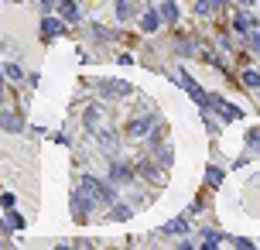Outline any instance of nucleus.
<instances>
[{
	"label": "nucleus",
	"instance_id": "nucleus-1",
	"mask_svg": "<svg viewBox=\"0 0 260 250\" xmlns=\"http://www.w3.org/2000/svg\"><path fill=\"white\" fill-rule=\"evenodd\" d=\"M82 195H89L93 202H113L116 199V192H113L110 185H103L96 178H82Z\"/></svg>",
	"mask_w": 260,
	"mask_h": 250
},
{
	"label": "nucleus",
	"instance_id": "nucleus-2",
	"mask_svg": "<svg viewBox=\"0 0 260 250\" xmlns=\"http://www.w3.org/2000/svg\"><path fill=\"white\" fill-rule=\"evenodd\" d=\"M158 18H161V21H168V24H175V21H178V7H175L171 0H165V4L158 7Z\"/></svg>",
	"mask_w": 260,
	"mask_h": 250
},
{
	"label": "nucleus",
	"instance_id": "nucleus-3",
	"mask_svg": "<svg viewBox=\"0 0 260 250\" xmlns=\"http://www.w3.org/2000/svg\"><path fill=\"white\" fill-rule=\"evenodd\" d=\"M58 31H62V24H58L55 18H45V21H41V38H55Z\"/></svg>",
	"mask_w": 260,
	"mask_h": 250
},
{
	"label": "nucleus",
	"instance_id": "nucleus-4",
	"mask_svg": "<svg viewBox=\"0 0 260 250\" xmlns=\"http://www.w3.org/2000/svg\"><path fill=\"white\" fill-rule=\"evenodd\" d=\"M0 127H4V131H21V127H24V120L14 116V113H0Z\"/></svg>",
	"mask_w": 260,
	"mask_h": 250
},
{
	"label": "nucleus",
	"instance_id": "nucleus-5",
	"mask_svg": "<svg viewBox=\"0 0 260 250\" xmlns=\"http://www.w3.org/2000/svg\"><path fill=\"white\" fill-rule=\"evenodd\" d=\"M58 11H62V18H65V21H75V18H79V11H75L72 0H58Z\"/></svg>",
	"mask_w": 260,
	"mask_h": 250
},
{
	"label": "nucleus",
	"instance_id": "nucleus-6",
	"mask_svg": "<svg viewBox=\"0 0 260 250\" xmlns=\"http://www.w3.org/2000/svg\"><path fill=\"white\" fill-rule=\"evenodd\" d=\"M158 11H148V14H144V18H141V28H144V31H158Z\"/></svg>",
	"mask_w": 260,
	"mask_h": 250
},
{
	"label": "nucleus",
	"instance_id": "nucleus-7",
	"mask_svg": "<svg viewBox=\"0 0 260 250\" xmlns=\"http://www.w3.org/2000/svg\"><path fill=\"white\" fill-rule=\"evenodd\" d=\"M110 178H116V182H130L134 175H130L127 165H113V168H110Z\"/></svg>",
	"mask_w": 260,
	"mask_h": 250
},
{
	"label": "nucleus",
	"instance_id": "nucleus-8",
	"mask_svg": "<svg viewBox=\"0 0 260 250\" xmlns=\"http://www.w3.org/2000/svg\"><path fill=\"white\" fill-rule=\"evenodd\" d=\"M216 106H219V113H223L226 120H236V116H240V110H236V106H229V103H216Z\"/></svg>",
	"mask_w": 260,
	"mask_h": 250
},
{
	"label": "nucleus",
	"instance_id": "nucleus-9",
	"mask_svg": "<svg viewBox=\"0 0 260 250\" xmlns=\"http://www.w3.org/2000/svg\"><path fill=\"white\" fill-rule=\"evenodd\" d=\"M103 93H116V96H120V93H127V82H106Z\"/></svg>",
	"mask_w": 260,
	"mask_h": 250
},
{
	"label": "nucleus",
	"instance_id": "nucleus-10",
	"mask_svg": "<svg viewBox=\"0 0 260 250\" xmlns=\"http://www.w3.org/2000/svg\"><path fill=\"white\" fill-rule=\"evenodd\" d=\"M243 82H246L250 89H260V76H257V72H246V76H243Z\"/></svg>",
	"mask_w": 260,
	"mask_h": 250
},
{
	"label": "nucleus",
	"instance_id": "nucleus-11",
	"mask_svg": "<svg viewBox=\"0 0 260 250\" xmlns=\"http://www.w3.org/2000/svg\"><path fill=\"white\" fill-rule=\"evenodd\" d=\"M7 226H11V230H21V226H24V219H21L18 212H11V216H7Z\"/></svg>",
	"mask_w": 260,
	"mask_h": 250
},
{
	"label": "nucleus",
	"instance_id": "nucleus-12",
	"mask_svg": "<svg viewBox=\"0 0 260 250\" xmlns=\"http://www.w3.org/2000/svg\"><path fill=\"white\" fill-rule=\"evenodd\" d=\"M188 226L185 223H182V219H175V223H171V226H165V233H185Z\"/></svg>",
	"mask_w": 260,
	"mask_h": 250
},
{
	"label": "nucleus",
	"instance_id": "nucleus-13",
	"mask_svg": "<svg viewBox=\"0 0 260 250\" xmlns=\"http://www.w3.org/2000/svg\"><path fill=\"white\" fill-rule=\"evenodd\" d=\"M151 127V120H137V123H134V127H130V131H134V134H144V131H148Z\"/></svg>",
	"mask_w": 260,
	"mask_h": 250
},
{
	"label": "nucleus",
	"instance_id": "nucleus-14",
	"mask_svg": "<svg viewBox=\"0 0 260 250\" xmlns=\"http://www.w3.org/2000/svg\"><path fill=\"white\" fill-rule=\"evenodd\" d=\"M0 206H4V209H11V206H14V195L4 192V195H0Z\"/></svg>",
	"mask_w": 260,
	"mask_h": 250
},
{
	"label": "nucleus",
	"instance_id": "nucleus-15",
	"mask_svg": "<svg viewBox=\"0 0 260 250\" xmlns=\"http://www.w3.org/2000/svg\"><path fill=\"white\" fill-rule=\"evenodd\" d=\"M199 11H202V14H209V11H212V0H199Z\"/></svg>",
	"mask_w": 260,
	"mask_h": 250
},
{
	"label": "nucleus",
	"instance_id": "nucleus-16",
	"mask_svg": "<svg viewBox=\"0 0 260 250\" xmlns=\"http://www.w3.org/2000/svg\"><path fill=\"white\" fill-rule=\"evenodd\" d=\"M250 45H253V52H260V35H253V38H250Z\"/></svg>",
	"mask_w": 260,
	"mask_h": 250
},
{
	"label": "nucleus",
	"instance_id": "nucleus-17",
	"mask_svg": "<svg viewBox=\"0 0 260 250\" xmlns=\"http://www.w3.org/2000/svg\"><path fill=\"white\" fill-rule=\"evenodd\" d=\"M243 4H253V0H243Z\"/></svg>",
	"mask_w": 260,
	"mask_h": 250
},
{
	"label": "nucleus",
	"instance_id": "nucleus-18",
	"mask_svg": "<svg viewBox=\"0 0 260 250\" xmlns=\"http://www.w3.org/2000/svg\"><path fill=\"white\" fill-rule=\"evenodd\" d=\"M0 89H4V86H0Z\"/></svg>",
	"mask_w": 260,
	"mask_h": 250
}]
</instances>
